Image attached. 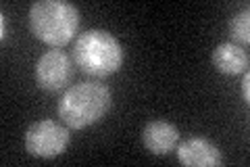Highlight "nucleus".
Returning <instances> with one entry per match:
<instances>
[{"label": "nucleus", "instance_id": "f257e3e1", "mask_svg": "<svg viewBox=\"0 0 250 167\" xmlns=\"http://www.w3.org/2000/svg\"><path fill=\"white\" fill-rule=\"evenodd\" d=\"M113 105L111 88L96 79H83L62 92L59 98L57 113L65 125L73 130H83L103 119Z\"/></svg>", "mask_w": 250, "mask_h": 167}, {"label": "nucleus", "instance_id": "f03ea898", "mask_svg": "<svg viewBox=\"0 0 250 167\" xmlns=\"http://www.w3.org/2000/svg\"><path fill=\"white\" fill-rule=\"evenodd\" d=\"M29 27L42 42L61 48L80 27V11L67 0H38L29 9Z\"/></svg>", "mask_w": 250, "mask_h": 167}, {"label": "nucleus", "instance_id": "7ed1b4c3", "mask_svg": "<svg viewBox=\"0 0 250 167\" xmlns=\"http://www.w3.org/2000/svg\"><path fill=\"white\" fill-rule=\"evenodd\" d=\"M73 63L92 77H106L123 65V48L106 29H85L75 38Z\"/></svg>", "mask_w": 250, "mask_h": 167}, {"label": "nucleus", "instance_id": "20e7f679", "mask_svg": "<svg viewBox=\"0 0 250 167\" xmlns=\"http://www.w3.org/2000/svg\"><path fill=\"white\" fill-rule=\"evenodd\" d=\"M23 142L29 155L50 159L65 153L71 142V132H69V125H62L54 119H40L27 128Z\"/></svg>", "mask_w": 250, "mask_h": 167}, {"label": "nucleus", "instance_id": "39448f33", "mask_svg": "<svg viewBox=\"0 0 250 167\" xmlns=\"http://www.w3.org/2000/svg\"><path fill=\"white\" fill-rule=\"evenodd\" d=\"M73 71H75L73 57H69L61 48H50L36 63V82L44 90L57 92L67 88V84H71Z\"/></svg>", "mask_w": 250, "mask_h": 167}, {"label": "nucleus", "instance_id": "423d86ee", "mask_svg": "<svg viewBox=\"0 0 250 167\" xmlns=\"http://www.w3.org/2000/svg\"><path fill=\"white\" fill-rule=\"evenodd\" d=\"M177 159L188 167H217L223 163V155L208 138L192 136L177 144Z\"/></svg>", "mask_w": 250, "mask_h": 167}, {"label": "nucleus", "instance_id": "0eeeda50", "mask_svg": "<svg viewBox=\"0 0 250 167\" xmlns=\"http://www.w3.org/2000/svg\"><path fill=\"white\" fill-rule=\"evenodd\" d=\"M179 140V130L177 125L163 121V119H154L148 121L142 130V144L146 150L152 155H167L175 148Z\"/></svg>", "mask_w": 250, "mask_h": 167}, {"label": "nucleus", "instance_id": "6e6552de", "mask_svg": "<svg viewBox=\"0 0 250 167\" xmlns=\"http://www.w3.org/2000/svg\"><path fill=\"white\" fill-rule=\"evenodd\" d=\"M248 63H250L248 52L242 48L240 44L221 42V44H217V48L213 50V65L219 73H225V75L246 73Z\"/></svg>", "mask_w": 250, "mask_h": 167}, {"label": "nucleus", "instance_id": "1a4fd4ad", "mask_svg": "<svg viewBox=\"0 0 250 167\" xmlns=\"http://www.w3.org/2000/svg\"><path fill=\"white\" fill-rule=\"evenodd\" d=\"M229 36L233 40V44H248L250 42V11L248 6L244 11L236 13L229 21Z\"/></svg>", "mask_w": 250, "mask_h": 167}, {"label": "nucleus", "instance_id": "9d476101", "mask_svg": "<svg viewBox=\"0 0 250 167\" xmlns=\"http://www.w3.org/2000/svg\"><path fill=\"white\" fill-rule=\"evenodd\" d=\"M242 98L250 100V73L246 71L244 77H242Z\"/></svg>", "mask_w": 250, "mask_h": 167}, {"label": "nucleus", "instance_id": "9b49d317", "mask_svg": "<svg viewBox=\"0 0 250 167\" xmlns=\"http://www.w3.org/2000/svg\"><path fill=\"white\" fill-rule=\"evenodd\" d=\"M0 23H2V34H0V38L6 40V17H4V13L0 15Z\"/></svg>", "mask_w": 250, "mask_h": 167}]
</instances>
